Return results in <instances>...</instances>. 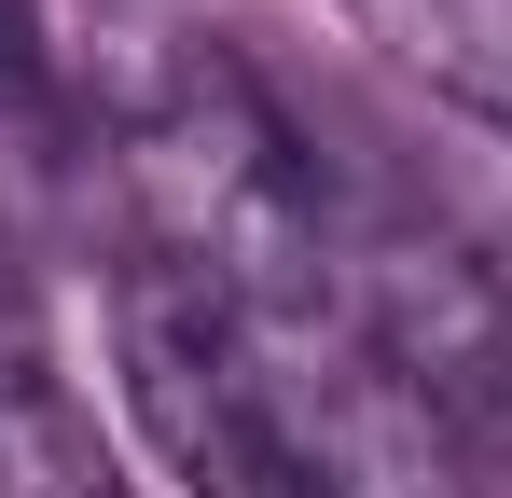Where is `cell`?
<instances>
[{"instance_id":"6da1fadb","label":"cell","mask_w":512,"mask_h":498,"mask_svg":"<svg viewBox=\"0 0 512 498\" xmlns=\"http://www.w3.org/2000/svg\"><path fill=\"white\" fill-rule=\"evenodd\" d=\"M111 111V166L139 249L180 263L208 305L236 319H333V180L305 153V125L250 83V56L194 42V28H125V56L97 70Z\"/></svg>"},{"instance_id":"7a4b0ae2","label":"cell","mask_w":512,"mask_h":498,"mask_svg":"<svg viewBox=\"0 0 512 498\" xmlns=\"http://www.w3.org/2000/svg\"><path fill=\"white\" fill-rule=\"evenodd\" d=\"M333 291L360 319V346L471 443L485 498H512V277L485 249H457L443 222H416V208H346Z\"/></svg>"},{"instance_id":"3957f363","label":"cell","mask_w":512,"mask_h":498,"mask_svg":"<svg viewBox=\"0 0 512 498\" xmlns=\"http://www.w3.org/2000/svg\"><path fill=\"white\" fill-rule=\"evenodd\" d=\"M111 360H125V402H139V429L167 443V471L194 498H319L305 457L277 443V402H263V374H250L236 305H208L180 263H153V249L125 263Z\"/></svg>"},{"instance_id":"277c9868","label":"cell","mask_w":512,"mask_h":498,"mask_svg":"<svg viewBox=\"0 0 512 498\" xmlns=\"http://www.w3.org/2000/svg\"><path fill=\"white\" fill-rule=\"evenodd\" d=\"M250 332V374L277 402V443L305 457L319 498H485L471 443L360 346V319H236Z\"/></svg>"},{"instance_id":"5b68a950","label":"cell","mask_w":512,"mask_h":498,"mask_svg":"<svg viewBox=\"0 0 512 498\" xmlns=\"http://www.w3.org/2000/svg\"><path fill=\"white\" fill-rule=\"evenodd\" d=\"M346 28L388 70H416L443 111L512 139V0H346Z\"/></svg>"},{"instance_id":"8992f818","label":"cell","mask_w":512,"mask_h":498,"mask_svg":"<svg viewBox=\"0 0 512 498\" xmlns=\"http://www.w3.org/2000/svg\"><path fill=\"white\" fill-rule=\"evenodd\" d=\"M0 498H125V471H111V443H97V415L70 402L56 360L0 374Z\"/></svg>"},{"instance_id":"52a82bcc","label":"cell","mask_w":512,"mask_h":498,"mask_svg":"<svg viewBox=\"0 0 512 498\" xmlns=\"http://www.w3.org/2000/svg\"><path fill=\"white\" fill-rule=\"evenodd\" d=\"M56 125V42H42V0H0V139H42Z\"/></svg>"},{"instance_id":"ba28073f","label":"cell","mask_w":512,"mask_h":498,"mask_svg":"<svg viewBox=\"0 0 512 498\" xmlns=\"http://www.w3.org/2000/svg\"><path fill=\"white\" fill-rule=\"evenodd\" d=\"M14 360H56V332H42V291H28V263L0 249V374Z\"/></svg>"}]
</instances>
